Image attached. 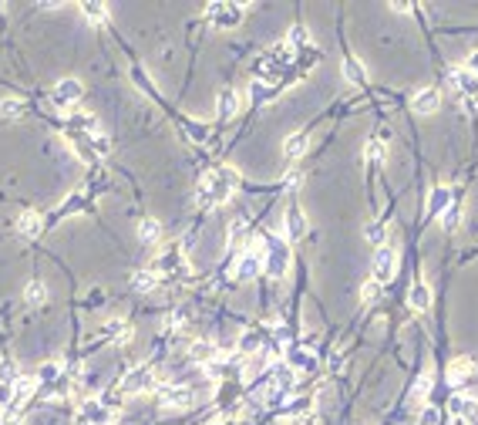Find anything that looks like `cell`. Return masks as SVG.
I'll return each instance as SVG.
<instances>
[{
  "instance_id": "cell-1",
  "label": "cell",
  "mask_w": 478,
  "mask_h": 425,
  "mask_svg": "<svg viewBox=\"0 0 478 425\" xmlns=\"http://www.w3.org/2000/svg\"><path fill=\"white\" fill-rule=\"evenodd\" d=\"M236 186H239V172L229 169V165H219L209 176H202L199 189H196V203L199 206H223V203L232 199Z\"/></svg>"
},
{
  "instance_id": "cell-2",
  "label": "cell",
  "mask_w": 478,
  "mask_h": 425,
  "mask_svg": "<svg viewBox=\"0 0 478 425\" xmlns=\"http://www.w3.org/2000/svg\"><path fill=\"white\" fill-rule=\"evenodd\" d=\"M259 250H263V270H266L273 280L286 277V270H290V243L279 239L277 233H266L263 243H259Z\"/></svg>"
},
{
  "instance_id": "cell-3",
  "label": "cell",
  "mask_w": 478,
  "mask_h": 425,
  "mask_svg": "<svg viewBox=\"0 0 478 425\" xmlns=\"http://www.w3.org/2000/svg\"><path fill=\"white\" fill-rule=\"evenodd\" d=\"M243 14H246V3H232V0H216V3L205 7L209 24L216 27H236L243 21Z\"/></svg>"
},
{
  "instance_id": "cell-4",
  "label": "cell",
  "mask_w": 478,
  "mask_h": 425,
  "mask_svg": "<svg viewBox=\"0 0 478 425\" xmlns=\"http://www.w3.org/2000/svg\"><path fill=\"white\" fill-rule=\"evenodd\" d=\"M81 415H84L88 425H111L118 419V408L108 405L104 399H88V401H81Z\"/></svg>"
},
{
  "instance_id": "cell-5",
  "label": "cell",
  "mask_w": 478,
  "mask_h": 425,
  "mask_svg": "<svg viewBox=\"0 0 478 425\" xmlns=\"http://www.w3.org/2000/svg\"><path fill=\"white\" fill-rule=\"evenodd\" d=\"M155 388H158V405L169 412L192 405V388H185V385H155Z\"/></svg>"
},
{
  "instance_id": "cell-6",
  "label": "cell",
  "mask_w": 478,
  "mask_h": 425,
  "mask_svg": "<svg viewBox=\"0 0 478 425\" xmlns=\"http://www.w3.org/2000/svg\"><path fill=\"white\" fill-rule=\"evenodd\" d=\"M371 270H374V280L378 284H387L391 277H394V270H398V250L394 246H378L374 250V264H371Z\"/></svg>"
},
{
  "instance_id": "cell-7",
  "label": "cell",
  "mask_w": 478,
  "mask_h": 425,
  "mask_svg": "<svg viewBox=\"0 0 478 425\" xmlns=\"http://www.w3.org/2000/svg\"><path fill=\"white\" fill-rule=\"evenodd\" d=\"M81 95H84V84L77 78H61L54 84V91H50V98H54L57 108H75L81 102Z\"/></svg>"
},
{
  "instance_id": "cell-8",
  "label": "cell",
  "mask_w": 478,
  "mask_h": 425,
  "mask_svg": "<svg viewBox=\"0 0 478 425\" xmlns=\"http://www.w3.org/2000/svg\"><path fill=\"white\" fill-rule=\"evenodd\" d=\"M259 273H263V250H259V246L243 250V257H239V264L232 270V277H236V280H256Z\"/></svg>"
},
{
  "instance_id": "cell-9",
  "label": "cell",
  "mask_w": 478,
  "mask_h": 425,
  "mask_svg": "<svg viewBox=\"0 0 478 425\" xmlns=\"http://www.w3.org/2000/svg\"><path fill=\"white\" fill-rule=\"evenodd\" d=\"M283 226H286V239H290V243H300V239L306 237V216H303V210L297 203L286 206V212H283Z\"/></svg>"
},
{
  "instance_id": "cell-10",
  "label": "cell",
  "mask_w": 478,
  "mask_h": 425,
  "mask_svg": "<svg viewBox=\"0 0 478 425\" xmlns=\"http://www.w3.org/2000/svg\"><path fill=\"white\" fill-rule=\"evenodd\" d=\"M286 361H290L293 368H300V372H317V368H320L317 351H310V347H303V345L290 347V351H286Z\"/></svg>"
},
{
  "instance_id": "cell-11",
  "label": "cell",
  "mask_w": 478,
  "mask_h": 425,
  "mask_svg": "<svg viewBox=\"0 0 478 425\" xmlns=\"http://www.w3.org/2000/svg\"><path fill=\"white\" fill-rule=\"evenodd\" d=\"M411 108H414V115H434V111L441 108V95H438V88H421V91H414Z\"/></svg>"
},
{
  "instance_id": "cell-12",
  "label": "cell",
  "mask_w": 478,
  "mask_h": 425,
  "mask_svg": "<svg viewBox=\"0 0 478 425\" xmlns=\"http://www.w3.org/2000/svg\"><path fill=\"white\" fill-rule=\"evenodd\" d=\"M145 388H155V378H151V368H135L131 374H125V381H122V392L125 395H138V392H145Z\"/></svg>"
},
{
  "instance_id": "cell-13",
  "label": "cell",
  "mask_w": 478,
  "mask_h": 425,
  "mask_svg": "<svg viewBox=\"0 0 478 425\" xmlns=\"http://www.w3.org/2000/svg\"><path fill=\"white\" fill-rule=\"evenodd\" d=\"M340 75H344V81H351V84H357V88L367 84V71H364V64H360L353 54H344V61H340Z\"/></svg>"
},
{
  "instance_id": "cell-14",
  "label": "cell",
  "mask_w": 478,
  "mask_h": 425,
  "mask_svg": "<svg viewBox=\"0 0 478 425\" xmlns=\"http://www.w3.org/2000/svg\"><path fill=\"white\" fill-rule=\"evenodd\" d=\"M216 354H219V347L212 345V341H205V338H199V341L189 345V361H192V365H212Z\"/></svg>"
},
{
  "instance_id": "cell-15",
  "label": "cell",
  "mask_w": 478,
  "mask_h": 425,
  "mask_svg": "<svg viewBox=\"0 0 478 425\" xmlns=\"http://www.w3.org/2000/svg\"><path fill=\"white\" fill-rule=\"evenodd\" d=\"M17 230H21V237L37 239L41 233H44V216H41V212H34V210H27L24 216L17 219Z\"/></svg>"
},
{
  "instance_id": "cell-16",
  "label": "cell",
  "mask_w": 478,
  "mask_h": 425,
  "mask_svg": "<svg viewBox=\"0 0 478 425\" xmlns=\"http://www.w3.org/2000/svg\"><path fill=\"white\" fill-rule=\"evenodd\" d=\"M81 14H84L88 24H95V27L108 24V17H111L108 3H101V0H84V3H81Z\"/></svg>"
},
{
  "instance_id": "cell-17",
  "label": "cell",
  "mask_w": 478,
  "mask_h": 425,
  "mask_svg": "<svg viewBox=\"0 0 478 425\" xmlns=\"http://www.w3.org/2000/svg\"><path fill=\"white\" fill-rule=\"evenodd\" d=\"M445 374H448V381H452V385H465V381L475 374V361H472V358H454Z\"/></svg>"
},
{
  "instance_id": "cell-18",
  "label": "cell",
  "mask_w": 478,
  "mask_h": 425,
  "mask_svg": "<svg viewBox=\"0 0 478 425\" xmlns=\"http://www.w3.org/2000/svg\"><path fill=\"white\" fill-rule=\"evenodd\" d=\"M306 145H310V135H306V132L286 135V138H283V156H286L290 162L300 159V156H306Z\"/></svg>"
},
{
  "instance_id": "cell-19",
  "label": "cell",
  "mask_w": 478,
  "mask_h": 425,
  "mask_svg": "<svg viewBox=\"0 0 478 425\" xmlns=\"http://www.w3.org/2000/svg\"><path fill=\"white\" fill-rule=\"evenodd\" d=\"M101 338L111 341V345H125L128 338H131V327H128L125 320H108V324L101 327Z\"/></svg>"
},
{
  "instance_id": "cell-20",
  "label": "cell",
  "mask_w": 478,
  "mask_h": 425,
  "mask_svg": "<svg viewBox=\"0 0 478 425\" xmlns=\"http://www.w3.org/2000/svg\"><path fill=\"white\" fill-rule=\"evenodd\" d=\"M407 304H411L414 311H428V307H431V291H428V284L414 280V284H411V291H407Z\"/></svg>"
},
{
  "instance_id": "cell-21",
  "label": "cell",
  "mask_w": 478,
  "mask_h": 425,
  "mask_svg": "<svg viewBox=\"0 0 478 425\" xmlns=\"http://www.w3.org/2000/svg\"><path fill=\"white\" fill-rule=\"evenodd\" d=\"M448 203H452V189H448V186H434V189H431V196H428V216H441Z\"/></svg>"
},
{
  "instance_id": "cell-22",
  "label": "cell",
  "mask_w": 478,
  "mask_h": 425,
  "mask_svg": "<svg viewBox=\"0 0 478 425\" xmlns=\"http://www.w3.org/2000/svg\"><path fill=\"white\" fill-rule=\"evenodd\" d=\"M236 108H239L236 91H223V95L216 98V118H219V122H229V118L236 115Z\"/></svg>"
},
{
  "instance_id": "cell-23",
  "label": "cell",
  "mask_w": 478,
  "mask_h": 425,
  "mask_svg": "<svg viewBox=\"0 0 478 425\" xmlns=\"http://www.w3.org/2000/svg\"><path fill=\"white\" fill-rule=\"evenodd\" d=\"M131 287L138 293L155 291V287H158V273H155V270H135V273H131Z\"/></svg>"
},
{
  "instance_id": "cell-24",
  "label": "cell",
  "mask_w": 478,
  "mask_h": 425,
  "mask_svg": "<svg viewBox=\"0 0 478 425\" xmlns=\"http://www.w3.org/2000/svg\"><path fill=\"white\" fill-rule=\"evenodd\" d=\"M138 239H142V243H158V239H162V223H158L155 216H145V219L138 223Z\"/></svg>"
},
{
  "instance_id": "cell-25",
  "label": "cell",
  "mask_w": 478,
  "mask_h": 425,
  "mask_svg": "<svg viewBox=\"0 0 478 425\" xmlns=\"http://www.w3.org/2000/svg\"><path fill=\"white\" fill-rule=\"evenodd\" d=\"M458 226H461V206H458V199H452L445 206V212H441V230L445 233H454Z\"/></svg>"
},
{
  "instance_id": "cell-26",
  "label": "cell",
  "mask_w": 478,
  "mask_h": 425,
  "mask_svg": "<svg viewBox=\"0 0 478 425\" xmlns=\"http://www.w3.org/2000/svg\"><path fill=\"white\" fill-rule=\"evenodd\" d=\"M246 239V219H236V223H229V239H226V253L232 257L236 253V246Z\"/></svg>"
},
{
  "instance_id": "cell-27",
  "label": "cell",
  "mask_w": 478,
  "mask_h": 425,
  "mask_svg": "<svg viewBox=\"0 0 478 425\" xmlns=\"http://www.w3.org/2000/svg\"><path fill=\"white\" fill-rule=\"evenodd\" d=\"M286 41H290L293 51H306V48H310V30H306L303 24H293L290 27V34H286Z\"/></svg>"
},
{
  "instance_id": "cell-28",
  "label": "cell",
  "mask_w": 478,
  "mask_h": 425,
  "mask_svg": "<svg viewBox=\"0 0 478 425\" xmlns=\"http://www.w3.org/2000/svg\"><path fill=\"white\" fill-rule=\"evenodd\" d=\"M24 300L30 304V307H41L44 300H48V287L41 284V280H30L24 287Z\"/></svg>"
},
{
  "instance_id": "cell-29",
  "label": "cell",
  "mask_w": 478,
  "mask_h": 425,
  "mask_svg": "<svg viewBox=\"0 0 478 425\" xmlns=\"http://www.w3.org/2000/svg\"><path fill=\"white\" fill-rule=\"evenodd\" d=\"M364 156H367L371 165H384V159H387V145H384L380 138H371V142L364 145Z\"/></svg>"
},
{
  "instance_id": "cell-30",
  "label": "cell",
  "mask_w": 478,
  "mask_h": 425,
  "mask_svg": "<svg viewBox=\"0 0 478 425\" xmlns=\"http://www.w3.org/2000/svg\"><path fill=\"white\" fill-rule=\"evenodd\" d=\"M0 118H24V102L21 98H3L0 102Z\"/></svg>"
},
{
  "instance_id": "cell-31",
  "label": "cell",
  "mask_w": 478,
  "mask_h": 425,
  "mask_svg": "<svg viewBox=\"0 0 478 425\" xmlns=\"http://www.w3.org/2000/svg\"><path fill=\"white\" fill-rule=\"evenodd\" d=\"M364 239H367L371 246H384V239H387V226H384V223H367V226H364Z\"/></svg>"
},
{
  "instance_id": "cell-32",
  "label": "cell",
  "mask_w": 478,
  "mask_h": 425,
  "mask_svg": "<svg viewBox=\"0 0 478 425\" xmlns=\"http://www.w3.org/2000/svg\"><path fill=\"white\" fill-rule=\"evenodd\" d=\"M431 385H434L431 372L418 374V381H414V388H411V399H414V401H425V399H428V392H431Z\"/></svg>"
},
{
  "instance_id": "cell-33",
  "label": "cell",
  "mask_w": 478,
  "mask_h": 425,
  "mask_svg": "<svg viewBox=\"0 0 478 425\" xmlns=\"http://www.w3.org/2000/svg\"><path fill=\"white\" fill-rule=\"evenodd\" d=\"M454 419H461V422H478V399H461Z\"/></svg>"
},
{
  "instance_id": "cell-34",
  "label": "cell",
  "mask_w": 478,
  "mask_h": 425,
  "mask_svg": "<svg viewBox=\"0 0 478 425\" xmlns=\"http://www.w3.org/2000/svg\"><path fill=\"white\" fill-rule=\"evenodd\" d=\"M88 145H91V156H98V159H104L111 152V138L108 135H88Z\"/></svg>"
},
{
  "instance_id": "cell-35",
  "label": "cell",
  "mask_w": 478,
  "mask_h": 425,
  "mask_svg": "<svg viewBox=\"0 0 478 425\" xmlns=\"http://www.w3.org/2000/svg\"><path fill=\"white\" fill-rule=\"evenodd\" d=\"M182 132H189L196 142H205V138H209V129H205L202 122H196V118H182Z\"/></svg>"
},
{
  "instance_id": "cell-36",
  "label": "cell",
  "mask_w": 478,
  "mask_h": 425,
  "mask_svg": "<svg viewBox=\"0 0 478 425\" xmlns=\"http://www.w3.org/2000/svg\"><path fill=\"white\" fill-rule=\"evenodd\" d=\"M380 293H384V284H378V280L371 277V280L360 287V300H364V304H374V300H380Z\"/></svg>"
},
{
  "instance_id": "cell-37",
  "label": "cell",
  "mask_w": 478,
  "mask_h": 425,
  "mask_svg": "<svg viewBox=\"0 0 478 425\" xmlns=\"http://www.w3.org/2000/svg\"><path fill=\"white\" fill-rule=\"evenodd\" d=\"M263 347V334L259 331H250V334H243V341H239V354H252V351H259Z\"/></svg>"
},
{
  "instance_id": "cell-38",
  "label": "cell",
  "mask_w": 478,
  "mask_h": 425,
  "mask_svg": "<svg viewBox=\"0 0 478 425\" xmlns=\"http://www.w3.org/2000/svg\"><path fill=\"white\" fill-rule=\"evenodd\" d=\"M34 378H37V385H54L61 378V365H41V372Z\"/></svg>"
},
{
  "instance_id": "cell-39",
  "label": "cell",
  "mask_w": 478,
  "mask_h": 425,
  "mask_svg": "<svg viewBox=\"0 0 478 425\" xmlns=\"http://www.w3.org/2000/svg\"><path fill=\"white\" fill-rule=\"evenodd\" d=\"M250 98L256 102V105H259V102H266V98H270V88H266L263 81L252 78V84H250Z\"/></svg>"
},
{
  "instance_id": "cell-40",
  "label": "cell",
  "mask_w": 478,
  "mask_h": 425,
  "mask_svg": "<svg viewBox=\"0 0 478 425\" xmlns=\"http://www.w3.org/2000/svg\"><path fill=\"white\" fill-rule=\"evenodd\" d=\"M438 422H441L438 408H434V405H425V408H421V425H438Z\"/></svg>"
},
{
  "instance_id": "cell-41",
  "label": "cell",
  "mask_w": 478,
  "mask_h": 425,
  "mask_svg": "<svg viewBox=\"0 0 478 425\" xmlns=\"http://www.w3.org/2000/svg\"><path fill=\"white\" fill-rule=\"evenodd\" d=\"M391 10H394V14H414L418 7H414V3H407V0H394V3H391Z\"/></svg>"
},
{
  "instance_id": "cell-42",
  "label": "cell",
  "mask_w": 478,
  "mask_h": 425,
  "mask_svg": "<svg viewBox=\"0 0 478 425\" xmlns=\"http://www.w3.org/2000/svg\"><path fill=\"white\" fill-rule=\"evenodd\" d=\"M0 378H3V381H10V385L17 381V372H14V365H10V361H3V365H0Z\"/></svg>"
},
{
  "instance_id": "cell-43",
  "label": "cell",
  "mask_w": 478,
  "mask_h": 425,
  "mask_svg": "<svg viewBox=\"0 0 478 425\" xmlns=\"http://www.w3.org/2000/svg\"><path fill=\"white\" fill-rule=\"evenodd\" d=\"M465 71H468V75H475V78H478V51L468 54V61H465Z\"/></svg>"
},
{
  "instance_id": "cell-44",
  "label": "cell",
  "mask_w": 478,
  "mask_h": 425,
  "mask_svg": "<svg viewBox=\"0 0 478 425\" xmlns=\"http://www.w3.org/2000/svg\"><path fill=\"white\" fill-rule=\"evenodd\" d=\"M14 399V392H10V385H0V408H7Z\"/></svg>"
},
{
  "instance_id": "cell-45",
  "label": "cell",
  "mask_w": 478,
  "mask_h": 425,
  "mask_svg": "<svg viewBox=\"0 0 478 425\" xmlns=\"http://www.w3.org/2000/svg\"><path fill=\"white\" fill-rule=\"evenodd\" d=\"M300 179H303V172H297V169H293V172H286V189H297V186H300Z\"/></svg>"
},
{
  "instance_id": "cell-46",
  "label": "cell",
  "mask_w": 478,
  "mask_h": 425,
  "mask_svg": "<svg viewBox=\"0 0 478 425\" xmlns=\"http://www.w3.org/2000/svg\"><path fill=\"white\" fill-rule=\"evenodd\" d=\"M212 425H232V422H212Z\"/></svg>"
},
{
  "instance_id": "cell-47",
  "label": "cell",
  "mask_w": 478,
  "mask_h": 425,
  "mask_svg": "<svg viewBox=\"0 0 478 425\" xmlns=\"http://www.w3.org/2000/svg\"><path fill=\"white\" fill-rule=\"evenodd\" d=\"M84 425H88V422H84Z\"/></svg>"
}]
</instances>
